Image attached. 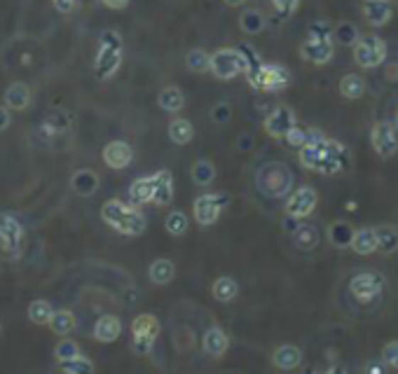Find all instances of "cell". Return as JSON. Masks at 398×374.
<instances>
[{"label":"cell","instance_id":"obj_24","mask_svg":"<svg viewBox=\"0 0 398 374\" xmlns=\"http://www.w3.org/2000/svg\"><path fill=\"white\" fill-rule=\"evenodd\" d=\"M153 194H155V178L153 176H143V178L131 182V187H129L131 204H136V206L153 204Z\"/></svg>","mask_w":398,"mask_h":374},{"label":"cell","instance_id":"obj_37","mask_svg":"<svg viewBox=\"0 0 398 374\" xmlns=\"http://www.w3.org/2000/svg\"><path fill=\"white\" fill-rule=\"evenodd\" d=\"M352 236H354V229L347 225V222H333L328 227V238L333 246H338V248H349V243H352Z\"/></svg>","mask_w":398,"mask_h":374},{"label":"cell","instance_id":"obj_31","mask_svg":"<svg viewBox=\"0 0 398 374\" xmlns=\"http://www.w3.org/2000/svg\"><path fill=\"white\" fill-rule=\"evenodd\" d=\"M68 129H70V115L63 113V110H52V113L47 115L45 122H43V131L50 138L59 136V133L68 131Z\"/></svg>","mask_w":398,"mask_h":374},{"label":"cell","instance_id":"obj_12","mask_svg":"<svg viewBox=\"0 0 398 374\" xmlns=\"http://www.w3.org/2000/svg\"><path fill=\"white\" fill-rule=\"evenodd\" d=\"M333 54H335V47H333V40H314L307 38L305 43L300 45V57L314 63V66H326Z\"/></svg>","mask_w":398,"mask_h":374},{"label":"cell","instance_id":"obj_8","mask_svg":"<svg viewBox=\"0 0 398 374\" xmlns=\"http://www.w3.org/2000/svg\"><path fill=\"white\" fill-rule=\"evenodd\" d=\"M370 143H372V150H375L380 157H394L398 153L396 126L389 122V119H380L370 129Z\"/></svg>","mask_w":398,"mask_h":374},{"label":"cell","instance_id":"obj_40","mask_svg":"<svg viewBox=\"0 0 398 374\" xmlns=\"http://www.w3.org/2000/svg\"><path fill=\"white\" fill-rule=\"evenodd\" d=\"M358 38H361V35H358V28L354 26V23H349V21H340L338 26L333 28V40L340 43V45H345V47H349V45L354 47V43Z\"/></svg>","mask_w":398,"mask_h":374},{"label":"cell","instance_id":"obj_6","mask_svg":"<svg viewBox=\"0 0 398 374\" xmlns=\"http://www.w3.org/2000/svg\"><path fill=\"white\" fill-rule=\"evenodd\" d=\"M131 335H134V341H131L134 353L148 356L150 351H153V344H155V339L159 335V321L153 314L136 316L131 323Z\"/></svg>","mask_w":398,"mask_h":374},{"label":"cell","instance_id":"obj_17","mask_svg":"<svg viewBox=\"0 0 398 374\" xmlns=\"http://www.w3.org/2000/svg\"><path fill=\"white\" fill-rule=\"evenodd\" d=\"M119 335H122V321L113 314L101 316L97 325H94V339L101 341V344H110V341H115Z\"/></svg>","mask_w":398,"mask_h":374},{"label":"cell","instance_id":"obj_33","mask_svg":"<svg viewBox=\"0 0 398 374\" xmlns=\"http://www.w3.org/2000/svg\"><path fill=\"white\" fill-rule=\"evenodd\" d=\"M211 292H213V297H216L218 302L227 304V302H232L239 295V285H237L235 278L218 276L216 281H213V285H211Z\"/></svg>","mask_w":398,"mask_h":374},{"label":"cell","instance_id":"obj_32","mask_svg":"<svg viewBox=\"0 0 398 374\" xmlns=\"http://www.w3.org/2000/svg\"><path fill=\"white\" fill-rule=\"evenodd\" d=\"M148 274H150V281H153L155 285H166V283H171L173 276H176V267H173L171 260L159 258V260L153 262V265H150Z\"/></svg>","mask_w":398,"mask_h":374},{"label":"cell","instance_id":"obj_43","mask_svg":"<svg viewBox=\"0 0 398 374\" xmlns=\"http://www.w3.org/2000/svg\"><path fill=\"white\" fill-rule=\"evenodd\" d=\"M80 356V346L77 341L73 339H61L57 346H54V358L61 363V361H68V358H75Z\"/></svg>","mask_w":398,"mask_h":374},{"label":"cell","instance_id":"obj_34","mask_svg":"<svg viewBox=\"0 0 398 374\" xmlns=\"http://www.w3.org/2000/svg\"><path fill=\"white\" fill-rule=\"evenodd\" d=\"M340 94L349 101L361 99L365 94V79L358 73H347L345 77L340 79Z\"/></svg>","mask_w":398,"mask_h":374},{"label":"cell","instance_id":"obj_21","mask_svg":"<svg viewBox=\"0 0 398 374\" xmlns=\"http://www.w3.org/2000/svg\"><path fill=\"white\" fill-rule=\"evenodd\" d=\"M352 251L356 255H372L377 253V238H375V229L372 227H363V229H354L352 236Z\"/></svg>","mask_w":398,"mask_h":374},{"label":"cell","instance_id":"obj_18","mask_svg":"<svg viewBox=\"0 0 398 374\" xmlns=\"http://www.w3.org/2000/svg\"><path fill=\"white\" fill-rule=\"evenodd\" d=\"M31 106V87L26 82H12L5 89V108L10 110H26Z\"/></svg>","mask_w":398,"mask_h":374},{"label":"cell","instance_id":"obj_38","mask_svg":"<svg viewBox=\"0 0 398 374\" xmlns=\"http://www.w3.org/2000/svg\"><path fill=\"white\" fill-rule=\"evenodd\" d=\"M54 314V309L52 304L47 299H36V302H31V307H28V321L31 323H36V325H47L50 323V318Z\"/></svg>","mask_w":398,"mask_h":374},{"label":"cell","instance_id":"obj_23","mask_svg":"<svg viewBox=\"0 0 398 374\" xmlns=\"http://www.w3.org/2000/svg\"><path fill=\"white\" fill-rule=\"evenodd\" d=\"M227 346H230V339H227V335L220 328H209L204 332V337H202L204 353H209L213 358H220L222 353L227 351Z\"/></svg>","mask_w":398,"mask_h":374},{"label":"cell","instance_id":"obj_57","mask_svg":"<svg viewBox=\"0 0 398 374\" xmlns=\"http://www.w3.org/2000/svg\"><path fill=\"white\" fill-rule=\"evenodd\" d=\"M394 126H396V131H398V110H396V115H394V122H392Z\"/></svg>","mask_w":398,"mask_h":374},{"label":"cell","instance_id":"obj_2","mask_svg":"<svg viewBox=\"0 0 398 374\" xmlns=\"http://www.w3.org/2000/svg\"><path fill=\"white\" fill-rule=\"evenodd\" d=\"M249 84L258 92H281L291 84V70L281 63H260L256 70L246 73Z\"/></svg>","mask_w":398,"mask_h":374},{"label":"cell","instance_id":"obj_3","mask_svg":"<svg viewBox=\"0 0 398 374\" xmlns=\"http://www.w3.org/2000/svg\"><path fill=\"white\" fill-rule=\"evenodd\" d=\"M209 73H213L218 79H235L237 75L246 73V61L239 47H222L211 54Z\"/></svg>","mask_w":398,"mask_h":374},{"label":"cell","instance_id":"obj_7","mask_svg":"<svg viewBox=\"0 0 398 374\" xmlns=\"http://www.w3.org/2000/svg\"><path fill=\"white\" fill-rule=\"evenodd\" d=\"M349 290L358 302H372L384 290V276L380 272H358L349 281Z\"/></svg>","mask_w":398,"mask_h":374},{"label":"cell","instance_id":"obj_51","mask_svg":"<svg viewBox=\"0 0 398 374\" xmlns=\"http://www.w3.org/2000/svg\"><path fill=\"white\" fill-rule=\"evenodd\" d=\"M365 374H387V365L382 361H372L365 365Z\"/></svg>","mask_w":398,"mask_h":374},{"label":"cell","instance_id":"obj_48","mask_svg":"<svg viewBox=\"0 0 398 374\" xmlns=\"http://www.w3.org/2000/svg\"><path fill=\"white\" fill-rule=\"evenodd\" d=\"M269 3H272L274 10H276V12L281 14V17L286 19V17H291V14L298 10L300 0H269Z\"/></svg>","mask_w":398,"mask_h":374},{"label":"cell","instance_id":"obj_42","mask_svg":"<svg viewBox=\"0 0 398 374\" xmlns=\"http://www.w3.org/2000/svg\"><path fill=\"white\" fill-rule=\"evenodd\" d=\"M124 211H127V204L124 202H119V199H108V202L101 206V218L106 220L110 227H113L115 222L122 218Z\"/></svg>","mask_w":398,"mask_h":374},{"label":"cell","instance_id":"obj_45","mask_svg":"<svg viewBox=\"0 0 398 374\" xmlns=\"http://www.w3.org/2000/svg\"><path fill=\"white\" fill-rule=\"evenodd\" d=\"M211 119H213V124H227L230 119H232V106H230L227 101H218L216 106L211 108Z\"/></svg>","mask_w":398,"mask_h":374},{"label":"cell","instance_id":"obj_10","mask_svg":"<svg viewBox=\"0 0 398 374\" xmlns=\"http://www.w3.org/2000/svg\"><path fill=\"white\" fill-rule=\"evenodd\" d=\"M225 204H227V197H222V194H202V197H197L195 204H193V216L197 220V225H202V227L213 225V222L220 218V211H222V206H225Z\"/></svg>","mask_w":398,"mask_h":374},{"label":"cell","instance_id":"obj_56","mask_svg":"<svg viewBox=\"0 0 398 374\" xmlns=\"http://www.w3.org/2000/svg\"><path fill=\"white\" fill-rule=\"evenodd\" d=\"M244 3H246V0H225L227 7H242Z\"/></svg>","mask_w":398,"mask_h":374},{"label":"cell","instance_id":"obj_52","mask_svg":"<svg viewBox=\"0 0 398 374\" xmlns=\"http://www.w3.org/2000/svg\"><path fill=\"white\" fill-rule=\"evenodd\" d=\"M10 124H12V113H10V108L0 106V131H5Z\"/></svg>","mask_w":398,"mask_h":374},{"label":"cell","instance_id":"obj_30","mask_svg":"<svg viewBox=\"0 0 398 374\" xmlns=\"http://www.w3.org/2000/svg\"><path fill=\"white\" fill-rule=\"evenodd\" d=\"M47 325H50V330L54 332V335L66 337V335H70V332L75 330L77 321H75L73 312H68V309H61V312H54L52 314L50 323H47Z\"/></svg>","mask_w":398,"mask_h":374},{"label":"cell","instance_id":"obj_44","mask_svg":"<svg viewBox=\"0 0 398 374\" xmlns=\"http://www.w3.org/2000/svg\"><path fill=\"white\" fill-rule=\"evenodd\" d=\"M307 138H309V129H302V126H298V124L293 126V129L284 136L286 145L293 148V150H300L307 143Z\"/></svg>","mask_w":398,"mask_h":374},{"label":"cell","instance_id":"obj_4","mask_svg":"<svg viewBox=\"0 0 398 374\" xmlns=\"http://www.w3.org/2000/svg\"><path fill=\"white\" fill-rule=\"evenodd\" d=\"M23 248V227L12 213H0V258L17 260Z\"/></svg>","mask_w":398,"mask_h":374},{"label":"cell","instance_id":"obj_59","mask_svg":"<svg viewBox=\"0 0 398 374\" xmlns=\"http://www.w3.org/2000/svg\"><path fill=\"white\" fill-rule=\"evenodd\" d=\"M0 332H3V325H0Z\"/></svg>","mask_w":398,"mask_h":374},{"label":"cell","instance_id":"obj_36","mask_svg":"<svg viewBox=\"0 0 398 374\" xmlns=\"http://www.w3.org/2000/svg\"><path fill=\"white\" fill-rule=\"evenodd\" d=\"M59 370L63 374H94V363L90 358H85L82 353L75 356V358H68V361H61L59 363Z\"/></svg>","mask_w":398,"mask_h":374},{"label":"cell","instance_id":"obj_35","mask_svg":"<svg viewBox=\"0 0 398 374\" xmlns=\"http://www.w3.org/2000/svg\"><path fill=\"white\" fill-rule=\"evenodd\" d=\"M209 66H211V54L204 52V50H190L185 54V68L190 70V73L195 75H204L209 73Z\"/></svg>","mask_w":398,"mask_h":374},{"label":"cell","instance_id":"obj_47","mask_svg":"<svg viewBox=\"0 0 398 374\" xmlns=\"http://www.w3.org/2000/svg\"><path fill=\"white\" fill-rule=\"evenodd\" d=\"M382 363L389 365V368L398 370V339L389 341V344L382 348Z\"/></svg>","mask_w":398,"mask_h":374},{"label":"cell","instance_id":"obj_53","mask_svg":"<svg viewBox=\"0 0 398 374\" xmlns=\"http://www.w3.org/2000/svg\"><path fill=\"white\" fill-rule=\"evenodd\" d=\"M101 3L106 5L108 10H124V7L131 3V0H101Z\"/></svg>","mask_w":398,"mask_h":374},{"label":"cell","instance_id":"obj_41","mask_svg":"<svg viewBox=\"0 0 398 374\" xmlns=\"http://www.w3.org/2000/svg\"><path fill=\"white\" fill-rule=\"evenodd\" d=\"M164 229L171 236H183L188 232V216L183 211H171L169 216L164 218Z\"/></svg>","mask_w":398,"mask_h":374},{"label":"cell","instance_id":"obj_50","mask_svg":"<svg viewBox=\"0 0 398 374\" xmlns=\"http://www.w3.org/2000/svg\"><path fill=\"white\" fill-rule=\"evenodd\" d=\"M52 3H54V7H57L61 14H68V12L75 10L77 0H52Z\"/></svg>","mask_w":398,"mask_h":374},{"label":"cell","instance_id":"obj_5","mask_svg":"<svg viewBox=\"0 0 398 374\" xmlns=\"http://www.w3.org/2000/svg\"><path fill=\"white\" fill-rule=\"evenodd\" d=\"M387 59V43L380 35H361L354 43V61L361 68H377Z\"/></svg>","mask_w":398,"mask_h":374},{"label":"cell","instance_id":"obj_54","mask_svg":"<svg viewBox=\"0 0 398 374\" xmlns=\"http://www.w3.org/2000/svg\"><path fill=\"white\" fill-rule=\"evenodd\" d=\"M237 148L242 150V153H244V150H251L253 148V138L249 136V133H242L239 141H237Z\"/></svg>","mask_w":398,"mask_h":374},{"label":"cell","instance_id":"obj_20","mask_svg":"<svg viewBox=\"0 0 398 374\" xmlns=\"http://www.w3.org/2000/svg\"><path fill=\"white\" fill-rule=\"evenodd\" d=\"M272 363H274V368H279V370H286V372L296 370V368H300V363H302V351L298 346H293V344H281V346L274 348Z\"/></svg>","mask_w":398,"mask_h":374},{"label":"cell","instance_id":"obj_9","mask_svg":"<svg viewBox=\"0 0 398 374\" xmlns=\"http://www.w3.org/2000/svg\"><path fill=\"white\" fill-rule=\"evenodd\" d=\"M316 204H318L316 189L309 187V185H302V187L296 189V192H291L289 199H286V216L302 220V218L312 216L314 209H316Z\"/></svg>","mask_w":398,"mask_h":374},{"label":"cell","instance_id":"obj_55","mask_svg":"<svg viewBox=\"0 0 398 374\" xmlns=\"http://www.w3.org/2000/svg\"><path fill=\"white\" fill-rule=\"evenodd\" d=\"M305 374H318V372H314V370H307ZM321 374H349L345 368H342V365H333V368H328L326 372H321Z\"/></svg>","mask_w":398,"mask_h":374},{"label":"cell","instance_id":"obj_13","mask_svg":"<svg viewBox=\"0 0 398 374\" xmlns=\"http://www.w3.org/2000/svg\"><path fill=\"white\" fill-rule=\"evenodd\" d=\"M103 162H106L108 169H115V171H122L127 166L131 164L134 153H131V145L124 141H110L106 148H103Z\"/></svg>","mask_w":398,"mask_h":374},{"label":"cell","instance_id":"obj_26","mask_svg":"<svg viewBox=\"0 0 398 374\" xmlns=\"http://www.w3.org/2000/svg\"><path fill=\"white\" fill-rule=\"evenodd\" d=\"M169 138L171 143H176V145H188V143H193L195 138V126L190 119L185 117H176L171 119L169 124Z\"/></svg>","mask_w":398,"mask_h":374},{"label":"cell","instance_id":"obj_46","mask_svg":"<svg viewBox=\"0 0 398 374\" xmlns=\"http://www.w3.org/2000/svg\"><path fill=\"white\" fill-rule=\"evenodd\" d=\"M309 38L314 40H333V26L326 21H314L312 26H309Z\"/></svg>","mask_w":398,"mask_h":374},{"label":"cell","instance_id":"obj_16","mask_svg":"<svg viewBox=\"0 0 398 374\" xmlns=\"http://www.w3.org/2000/svg\"><path fill=\"white\" fill-rule=\"evenodd\" d=\"M119 63H122V50H110V47H99V54L94 59V73L99 79H108L117 73Z\"/></svg>","mask_w":398,"mask_h":374},{"label":"cell","instance_id":"obj_39","mask_svg":"<svg viewBox=\"0 0 398 374\" xmlns=\"http://www.w3.org/2000/svg\"><path fill=\"white\" fill-rule=\"evenodd\" d=\"M293 243L302 251H312L318 243V234L312 225H298V229L293 232Z\"/></svg>","mask_w":398,"mask_h":374},{"label":"cell","instance_id":"obj_19","mask_svg":"<svg viewBox=\"0 0 398 374\" xmlns=\"http://www.w3.org/2000/svg\"><path fill=\"white\" fill-rule=\"evenodd\" d=\"M153 178H155L153 204H157V206H169L173 202V178H171V171L159 169L157 173H153Z\"/></svg>","mask_w":398,"mask_h":374},{"label":"cell","instance_id":"obj_15","mask_svg":"<svg viewBox=\"0 0 398 374\" xmlns=\"http://www.w3.org/2000/svg\"><path fill=\"white\" fill-rule=\"evenodd\" d=\"M363 17L370 26L382 28L394 17V7L389 0H363Z\"/></svg>","mask_w":398,"mask_h":374},{"label":"cell","instance_id":"obj_28","mask_svg":"<svg viewBox=\"0 0 398 374\" xmlns=\"http://www.w3.org/2000/svg\"><path fill=\"white\" fill-rule=\"evenodd\" d=\"M265 26H267V19L260 10H244L239 14V28H242L246 35H258L265 31Z\"/></svg>","mask_w":398,"mask_h":374},{"label":"cell","instance_id":"obj_11","mask_svg":"<svg viewBox=\"0 0 398 374\" xmlns=\"http://www.w3.org/2000/svg\"><path fill=\"white\" fill-rule=\"evenodd\" d=\"M296 124H298L296 113H293L289 106H276L272 113L265 117V122H262V126H265V133H267V136H272V138H284Z\"/></svg>","mask_w":398,"mask_h":374},{"label":"cell","instance_id":"obj_58","mask_svg":"<svg viewBox=\"0 0 398 374\" xmlns=\"http://www.w3.org/2000/svg\"><path fill=\"white\" fill-rule=\"evenodd\" d=\"M0 269H3V258H0Z\"/></svg>","mask_w":398,"mask_h":374},{"label":"cell","instance_id":"obj_29","mask_svg":"<svg viewBox=\"0 0 398 374\" xmlns=\"http://www.w3.org/2000/svg\"><path fill=\"white\" fill-rule=\"evenodd\" d=\"M190 176H193V182L199 187H209L213 178H216V164L211 159H197L190 169Z\"/></svg>","mask_w":398,"mask_h":374},{"label":"cell","instance_id":"obj_22","mask_svg":"<svg viewBox=\"0 0 398 374\" xmlns=\"http://www.w3.org/2000/svg\"><path fill=\"white\" fill-rule=\"evenodd\" d=\"M70 187H73V192H77L80 197H92V194H97V189H99V176L90 169H80L73 173V178H70Z\"/></svg>","mask_w":398,"mask_h":374},{"label":"cell","instance_id":"obj_27","mask_svg":"<svg viewBox=\"0 0 398 374\" xmlns=\"http://www.w3.org/2000/svg\"><path fill=\"white\" fill-rule=\"evenodd\" d=\"M375 238H377V251L384 253V255H394L398 251V227L380 225L375 227Z\"/></svg>","mask_w":398,"mask_h":374},{"label":"cell","instance_id":"obj_1","mask_svg":"<svg viewBox=\"0 0 398 374\" xmlns=\"http://www.w3.org/2000/svg\"><path fill=\"white\" fill-rule=\"evenodd\" d=\"M300 164L309 171L323 173V176H338V173L349 169L352 159H349V150L342 143L326 138L316 129H309V138L300 148Z\"/></svg>","mask_w":398,"mask_h":374},{"label":"cell","instance_id":"obj_25","mask_svg":"<svg viewBox=\"0 0 398 374\" xmlns=\"http://www.w3.org/2000/svg\"><path fill=\"white\" fill-rule=\"evenodd\" d=\"M157 106L166 110V113H181V110L185 108V94L173 84L164 87V89L157 94Z\"/></svg>","mask_w":398,"mask_h":374},{"label":"cell","instance_id":"obj_49","mask_svg":"<svg viewBox=\"0 0 398 374\" xmlns=\"http://www.w3.org/2000/svg\"><path fill=\"white\" fill-rule=\"evenodd\" d=\"M99 45L110 47V50H122V35H119L117 31H103Z\"/></svg>","mask_w":398,"mask_h":374},{"label":"cell","instance_id":"obj_14","mask_svg":"<svg viewBox=\"0 0 398 374\" xmlns=\"http://www.w3.org/2000/svg\"><path fill=\"white\" fill-rule=\"evenodd\" d=\"M146 227H148L146 216H143L139 209H134V206H127L122 218L113 225L115 232L124 234V236H141L143 232H146Z\"/></svg>","mask_w":398,"mask_h":374}]
</instances>
